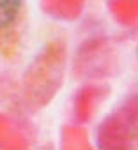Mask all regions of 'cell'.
Instances as JSON below:
<instances>
[{"instance_id":"cell-1","label":"cell","mask_w":138,"mask_h":150,"mask_svg":"<svg viewBox=\"0 0 138 150\" xmlns=\"http://www.w3.org/2000/svg\"><path fill=\"white\" fill-rule=\"evenodd\" d=\"M27 21L25 0H0V55L14 51Z\"/></svg>"}]
</instances>
